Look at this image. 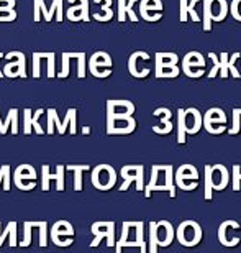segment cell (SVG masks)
<instances>
[{
  "label": "cell",
  "mask_w": 241,
  "mask_h": 253,
  "mask_svg": "<svg viewBox=\"0 0 241 253\" xmlns=\"http://www.w3.org/2000/svg\"><path fill=\"white\" fill-rule=\"evenodd\" d=\"M82 134L84 135H89L90 134V128L89 127H82Z\"/></svg>",
  "instance_id": "cell-55"
},
{
  "label": "cell",
  "mask_w": 241,
  "mask_h": 253,
  "mask_svg": "<svg viewBox=\"0 0 241 253\" xmlns=\"http://www.w3.org/2000/svg\"><path fill=\"white\" fill-rule=\"evenodd\" d=\"M38 229H40V247L45 248L48 245V224L45 220L38 222Z\"/></svg>",
  "instance_id": "cell-32"
},
{
  "label": "cell",
  "mask_w": 241,
  "mask_h": 253,
  "mask_svg": "<svg viewBox=\"0 0 241 253\" xmlns=\"http://www.w3.org/2000/svg\"><path fill=\"white\" fill-rule=\"evenodd\" d=\"M76 112H77L76 109H69V110H67V114H66V117H64V122L61 123V122H59V118H58V112H56L54 109H51V114H53V122L56 123V125H58V132H59V135H64V134H66V127H67V123H71V135H76V134H77Z\"/></svg>",
  "instance_id": "cell-15"
},
{
  "label": "cell",
  "mask_w": 241,
  "mask_h": 253,
  "mask_svg": "<svg viewBox=\"0 0 241 253\" xmlns=\"http://www.w3.org/2000/svg\"><path fill=\"white\" fill-rule=\"evenodd\" d=\"M138 2V0H128V5L125 7V14L128 15V18H130L131 21H138V15L133 12V5Z\"/></svg>",
  "instance_id": "cell-45"
},
{
  "label": "cell",
  "mask_w": 241,
  "mask_h": 253,
  "mask_svg": "<svg viewBox=\"0 0 241 253\" xmlns=\"http://www.w3.org/2000/svg\"><path fill=\"white\" fill-rule=\"evenodd\" d=\"M202 128V114L195 107L184 109V130L186 135H195Z\"/></svg>",
  "instance_id": "cell-12"
},
{
  "label": "cell",
  "mask_w": 241,
  "mask_h": 253,
  "mask_svg": "<svg viewBox=\"0 0 241 253\" xmlns=\"http://www.w3.org/2000/svg\"><path fill=\"white\" fill-rule=\"evenodd\" d=\"M34 21H40V0H34Z\"/></svg>",
  "instance_id": "cell-53"
},
{
  "label": "cell",
  "mask_w": 241,
  "mask_h": 253,
  "mask_svg": "<svg viewBox=\"0 0 241 253\" xmlns=\"http://www.w3.org/2000/svg\"><path fill=\"white\" fill-rule=\"evenodd\" d=\"M204 30L205 32L212 30V20L209 15V0H204Z\"/></svg>",
  "instance_id": "cell-38"
},
{
  "label": "cell",
  "mask_w": 241,
  "mask_h": 253,
  "mask_svg": "<svg viewBox=\"0 0 241 253\" xmlns=\"http://www.w3.org/2000/svg\"><path fill=\"white\" fill-rule=\"evenodd\" d=\"M25 114V127H23V134L25 135H30L32 134V110L30 109H25L23 110Z\"/></svg>",
  "instance_id": "cell-43"
},
{
  "label": "cell",
  "mask_w": 241,
  "mask_h": 253,
  "mask_svg": "<svg viewBox=\"0 0 241 253\" xmlns=\"http://www.w3.org/2000/svg\"><path fill=\"white\" fill-rule=\"evenodd\" d=\"M187 2L189 0H179V20L180 21H187L189 14H187Z\"/></svg>",
  "instance_id": "cell-44"
},
{
  "label": "cell",
  "mask_w": 241,
  "mask_h": 253,
  "mask_svg": "<svg viewBox=\"0 0 241 253\" xmlns=\"http://www.w3.org/2000/svg\"><path fill=\"white\" fill-rule=\"evenodd\" d=\"M40 54L33 53V78H40Z\"/></svg>",
  "instance_id": "cell-47"
},
{
  "label": "cell",
  "mask_w": 241,
  "mask_h": 253,
  "mask_svg": "<svg viewBox=\"0 0 241 253\" xmlns=\"http://www.w3.org/2000/svg\"><path fill=\"white\" fill-rule=\"evenodd\" d=\"M235 220H223L220 227H218V242L222 243L223 247H236L240 243V237H236L235 240H228L226 238V227L230 225V224H233Z\"/></svg>",
  "instance_id": "cell-23"
},
{
  "label": "cell",
  "mask_w": 241,
  "mask_h": 253,
  "mask_svg": "<svg viewBox=\"0 0 241 253\" xmlns=\"http://www.w3.org/2000/svg\"><path fill=\"white\" fill-rule=\"evenodd\" d=\"M186 181H199V171L193 165H182L174 169V184L180 191H184Z\"/></svg>",
  "instance_id": "cell-10"
},
{
  "label": "cell",
  "mask_w": 241,
  "mask_h": 253,
  "mask_svg": "<svg viewBox=\"0 0 241 253\" xmlns=\"http://www.w3.org/2000/svg\"><path fill=\"white\" fill-rule=\"evenodd\" d=\"M10 171V166L8 165H3L2 168H0V184H2V179H5V174Z\"/></svg>",
  "instance_id": "cell-54"
},
{
  "label": "cell",
  "mask_w": 241,
  "mask_h": 253,
  "mask_svg": "<svg viewBox=\"0 0 241 253\" xmlns=\"http://www.w3.org/2000/svg\"><path fill=\"white\" fill-rule=\"evenodd\" d=\"M179 76V66L162 61L161 58L156 56V78H177Z\"/></svg>",
  "instance_id": "cell-18"
},
{
  "label": "cell",
  "mask_w": 241,
  "mask_h": 253,
  "mask_svg": "<svg viewBox=\"0 0 241 253\" xmlns=\"http://www.w3.org/2000/svg\"><path fill=\"white\" fill-rule=\"evenodd\" d=\"M241 56V54L240 53H235L233 54V56H228V72H231V76H233V78H236V79H238L240 78V72H238V69H236V66H235V61H236V59H238Z\"/></svg>",
  "instance_id": "cell-33"
},
{
  "label": "cell",
  "mask_w": 241,
  "mask_h": 253,
  "mask_svg": "<svg viewBox=\"0 0 241 253\" xmlns=\"http://www.w3.org/2000/svg\"><path fill=\"white\" fill-rule=\"evenodd\" d=\"M162 171H164V186L169 191L171 197H176V184H174V166L172 165H162Z\"/></svg>",
  "instance_id": "cell-26"
},
{
  "label": "cell",
  "mask_w": 241,
  "mask_h": 253,
  "mask_svg": "<svg viewBox=\"0 0 241 253\" xmlns=\"http://www.w3.org/2000/svg\"><path fill=\"white\" fill-rule=\"evenodd\" d=\"M172 128H174V125H172L171 120H166V122H161V125H153V132L158 135H167L172 132Z\"/></svg>",
  "instance_id": "cell-31"
},
{
  "label": "cell",
  "mask_w": 241,
  "mask_h": 253,
  "mask_svg": "<svg viewBox=\"0 0 241 253\" xmlns=\"http://www.w3.org/2000/svg\"><path fill=\"white\" fill-rule=\"evenodd\" d=\"M98 67H112V58L110 54L103 53V51H98V53L92 54L90 58V63H89V69L90 72H94Z\"/></svg>",
  "instance_id": "cell-20"
},
{
  "label": "cell",
  "mask_w": 241,
  "mask_h": 253,
  "mask_svg": "<svg viewBox=\"0 0 241 253\" xmlns=\"http://www.w3.org/2000/svg\"><path fill=\"white\" fill-rule=\"evenodd\" d=\"M228 12H231V17L235 20L241 21V0H233L231 7H228Z\"/></svg>",
  "instance_id": "cell-35"
},
{
  "label": "cell",
  "mask_w": 241,
  "mask_h": 253,
  "mask_svg": "<svg viewBox=\"0 0 241 253\" xmlns=\"http://www.w3.org/2000/svg\"><path fill=\"white\" fill-rule=\"evenodd\" d=\"M209 58L213 61V67H212V71L209 72V78H210V79H213V78H217L218 71H220V59H218V56H217V54H215V53H210V54H209Z\"/></svg>",
  "instance_id": "cell-36"
},
{
  "label": "cell",
  "mask_w": 241,
  "mask_h": 253,
  "mask_svg": "<svg viewBox=\"0 0 241 253\" xmlns=\"http://www.w3.org/2000/svg\"><path fill=\"white\" fill-rule=\"evenodd\" d=\"M0 234H2V232H0ZM0 247H2V243H0Z\"/></svg>",
  "instance_id": "cell-57"
},
{
  "label": "cell",
  "mask_w": 241,
  "mask_h": 253,
  "mask_svg": "<svg viewBox=\"0 0 241 253\" xmlns=\"http://www.w3.org/2000/svg\"><path fill=\"white\" fill-rule=\"evenodd\" d=\"M64 171H66V168H64L63 165H59V166H56V173L51 174L49 166L43 165V168H41V173H43L41 187H43V191H49L51 179H56V181H58V184H56V191H63L64 189Z\"/></svg>",
  "instance_id": "cell-9"
},
{
  "label": "cell",
  "mask_w": 241,
  "mask_h": 253,
  "mask_svg": "<svg viewBox=\"0 0 241 253\" xmlns=\"http://www.w3.org/2000/svg\"><path fill=\"white\" fill-rule=\"evenodd\" d=\"M90 232L96 235V238L89 243L92 248L98 247V243H100L103 238H107V247L115 245V222H109L107 230H100V229H94V227H90Z\"/></svg>",
  "instance_id": "cell-13"
},
{
  "label": "cell",
  "mask_w": 241,
  "mask_h": 253,
  "mask_svg": "<svg viewBox=\"0 0 241 253\" xmlns=\"http://www.w3.org/2000/svg\"><path fill=\"white\" fill-rule=\"evenodd\" d=\"M48 78H54V53L48 54Z\"/></svg>",
  "instance_id": "cell-51"
},
{
  "label": "cell",
  "mask_w": 241,
  "mask_h": 253,
  "mask_svg": "<svg viewBox=\"0 0 241 253\" xmlns=\"http://www.w3.org/2000/svg\"><path fill=\"white\" fill-rule=\"evenodd\" d=\"M220 76L223 79L228 78V53L220 54Z\"/></svg>",
  "instance_id": "cell-39"
},
{
  "label": "cell",
  "mask_w": 241,
  "mask_h": 253,
  "mask_svg": "<svg viewBox=\"0 0 241 253\" xmlns=\"http://www.w3.org/2000/svg\"><path fill=\"white\" fill-rule=\"evenodd\" d=\"M20 179H30V181L36 179V171H34L32 165H20L18 168L15 169L14 181H20Z\"/></svg>",
  "instance_id": "cell-25"
},
{
  "label": "cell",
  "mask_w": 241,
  "mask_h": 253,
  "mask_svg": "<svg viewBox=\"0 0 241 253\" xmlns=\"http://www.w3.org/2000/svg\"><path fill=\"white\" fill-rule=\"evenodd\" d=\"M162 2L161 0H141L140 2V17L146 21H158L162 17Z\"/></svg>",
  "instance_id": "cell-8"
},
{
  "label": "cell",
  "mask_w": 241,
  "mask_h": 253,
  "mask_svg": "<svg viewBox=\"0 0 241 253\" xmlns=\"http://www.w3.org/2000/svg\"><path fill=\"white\" fill-rule=\"evenodd\" d=\"M23 227H25V237H23V242L18 243V245L20 247H30V243H32V229H33V225H32V222H25Z\"/></svg>",
  "instance_id": "cell-34"
},
{
  "label": "cell",
  "mask_w": 241,
  "mask_h": 253,
  "mask_svg": "<svg viewBox=\"0 0 241 253\" xmlns=\"http://www.w3.org/2000/svg\"><path fill=\"white\" fill-rule=\"evenodd\" d=\"M156 238L158 247H169L176 238V229L169 220L156 222Z\"/></svg>",
  "instance_id": "cell-11"
},
{
  "label": "cell",
  "mask_w": 241,
  "mask_h": 253,
  "mask_svg": "<svg viewBox=\"0 0 241 253\" xmlns=\"http://www.w3.org/2000/svg\"><path fill=\"white\" fill-rule=\"evenodd\" d=\"M14 7H15V0H0V14L14 10Z\"/></svg>",
  "instance_id": "cell-48"
},
{
  "label": "cell",
  "mask_w": 241,
  "mask_h": 253,
  "mask_svg": "<svg viewBox=\"0 0 241 253\" xmlns=\"http://www.w3.org/2000/svg\"><path fill=\"white\" fill-rule=\"evenodd\" d=\"M54 10L58 12V21H63V0H53V5H51V10H46L45 7V0H40V12L45 14V20L49 21L53 18Z\"/></svg>",
  "instance_id": "cell-22"
},
{
  "label": "cell",
  "mask_w": 241,
  "mask_h": 253,
  "mask_svg": "<svg viewBox=\"0 0 241 253\" xmlns=\"http://www.w3.org/2000/svg\"><path fill=\"white\" fill-rule=\"evenodd\" d=\"M10 123H14V125H12V134L16 135L18 134V110L16 109L8 110V115H7V118H5V122L3 123H2V120H0V134L5 135Z\"/></svg>",
  "instance_id": "cell-21"
},
{
  "label": "cell",
  "mask_w": 241,
  "mask_h": 253,
  "mask_svg": "<svg viewBox=\"0 0 241 253\" xmlns=\"http://www.w3.org/2000/svg\"><path fill=\"white\" fill-rule=\"evenodd\" d=\"M209 15L212 21H223L228 15L226 0H209Z\"/></svg>",
  "instance_id": "cell-16"
},
{
  "label": "cell",
  "mask_w": 241,
  "mask_h": 253,
  "mask_svg": "<svg viewBox=\"0 0 241 253\" xmlns=\"http://www.w3.org/2000/svg\"><path fill=\"white\" fill-rule=\"evenodd\" d=\"M158 58H161L162 61L171 63V64H177L179 63V56L176 53H156Z\"/></svg>",
  "instance_id": "cell-42"
},
{
  "label": "cell",
  "mask_w": 241,
  "mask_h": 253,
  "mask_svg": "<svg viewBox=\"0 0 241 253\" xmlns=\"http://www.w3.org/2000/svg\"><path fill=\"white\" fill-rule=\"evenodd\" d=\"M125 7H127V0H118V21H125V20H127Z\"/></svg>",
  "instance_id": "cell-49"
},
{
  "label": "cell",
  "mask_w": 241,
  "mask_h": 253,
  "mask_svg": "<svg viewBox=\"0 0 241 253\" xmlns=\"http://www.w3.org/2000/svg\"><path fill=\"white\" fill-rule=\"evenodd\" d=\"M148 61L149 59V54L145 53V51H136V53H133L130 59H128V71H130L131 76H135V78H146V76L151 72V69H140L138 67V61Z\"/></svg>",
  "instance_id": "cell-14"
},
{
  "label": "cell",
  "mask_w": 241,
  "mask_h": 253,
  "mask_svg": "<svg viewBox=\"0 0 241 253\" xmlns=\"http://www.w3.org/2000/svg\"><path fill=\"white\" fill-rule=\"evenodd\" d=\"M177 143H186V130H184V109L177 110Z\"/></svg>",
  "instance_id": "cell-28"
},
{
  "label": "cell",
  "mask_w": 241,
  "mask_h": 253,
  "mask_svg": "<svg viewBox=\"0 0 241 253\" xmlns=\"http://www.w3.org/2000/svg\"><path fill=\"white\" fill-rule=\"evenodd\" d=\"M67 171H74V191H82V171L90 169L89 165H67Z\"/></svg>",
  "instance_id": "cell-24"
},
{
  "label": "cell",
  "mask_w": 241,
  "mask_h": 253,
  "mask_svg": "<svg viewBox=\"0 0 241 253\" xmlns=\"http://www.w3.org/2000/svg\"><path fill=\"white\" fill-rule=\"evenodd\" d=\"M205 66L207 61L199 51H191L182 58V71L189 78H202L205 74Z\"/></svg>",
  "instance_id": "cell-6"
},
{
  "label": "cell",
  "mask_w": 241,
  "mask_h": 253,
  "mask_svg": "<svg viewBox=\"0 0 241 253\" xmlns=\"http://www.w3.org/2000/svg\"><path fill=\"white\" fill-rule=\"evenodd\" d=\"M240 183H241V166L233 165V168H231V189L240 191L241 189Z\"/></svg>",
  "instance_id": "cell-30"
},
{
  "label": "cell",
  "mask_w": 241,
  "mask_h": 253,
  "mask_svg": "<svg viewBox=\"0 0 241 253\" xmlns=\"http://www.w3.org/2000/svg\"><path fill=\"white\" fill-rule=\"evenodd\" d=\"M117 183V173L110 165H98L92 171V184L98 191H109Z\"/></svg>",
  "instance_id": "cell-4"
},
{
  "label": "cell",
  "mask_w": 241,
  "mask_h": 253,
  "mask_svg": "<svg viewBox=\"0 0 241 253\" xmlns=\"http://www.w3.org/2000/svg\"><path fill=\"white\" fill-rule=\"evenodd\" d=\"M51 240H53L54 245L58 247H69L74 243L72 240V235H74V227L72 225H66L64 230H61V220L54 222L53 229H51Z\"/></svg>",
  "instance_id": "cell-7"
},
{
  "label": "cell",
  "mask_w": 241,
  "mask_h": 253,
  "mask_svg": "<svg viewBox=\"0 0 241 253\" xmlns=\"http://www.w3.org/2000/svg\"><path fill=\"white\" fill-rule=\"evenodd\" d=\"M71 3L80 2V7H71L67 10V18L72 21L84 20L89 21V0H69Z\"/></svg>",
  "instance_id": "cell-17"
},
{
  "label": "cell",
  "mask_w": 241,
  "mask_h": 253,
  "mask_svg": "<svg viewBox=\"0 0 241 253\" xmlns=\"http://www.w3.org/2000/svg\"><path fill=\"white\" fill-rule=\"evenodd\" d=\"M230 183V171L223 165H205V199L212 201L213 191H223Z\"/></svg>",
  "instance_id": "cell-1"
},
{
  "label": "cell",
  "mask_w": 241,
  "mask_h": 253,
  "mask_svg": "<svg viewBox=\"0 0 241 253\" xmlns=\"http://www.w3.org/2000/svg\"><path fill=\"white\" fill-rule=\"evenodd\" d=\"M2 58H3V54L0 53V59H2ZM0 78H3V72H2V71H0Z\"/></svg>",
  "instance_id": "cell-56"
},
{
  "label": "cell",
  "mask_w": 241,
  "mask_h": 253,
  "mask_svg": "<svg viewBox=\"0 0 241 253\" xmlns=\"http://www.w3.org/2000/svg\"><path fill=\"white\" fill-rule=\"evenodd\" d=\"M43 112H45L43 109H38L36 112H34L33 117H32V127H34V132H36L38 135H43V134H45V132H43V128H41V125H40V122H38V118L41 117Z\"/></svg>",
  "instance_id": "cell-37"
},
{
  "label": "cell",
  "mask_w": 241,
  "mask_h": 253,
  "mask_svg": "<svg viewBox=\"0 0 241 253\" xmlns=\"http://www.w3.org/2000/svg\"><path fill=\"white\" fill-rule=\"evenodd\" d=\"M16 20V12L10 10V12H2L0 14V21H14Z\"/></svg>",
  "instance_id": "cell-50"
},
{
  "label": "cell",
  "mask_w": 241,
  "mask_h": 253,
  "mask_svg": "<svg viewBox=\"0 0 241 253\" xmlns=\"http://www.w3.org/2000/svg\"><path fill=\"white\" fill-rule=\"evenodd\" d=\"M77 59H79V72H77V76L82 79L85 78V53H77Z\"/></svg>",
  "instance_id": "cell-46"
},
{
  "label": "cell",
  "mask_w": 241,
  "mask_h": 253,
  "mask_svg": "<svg viewBox=\"0 0 241 253\" xmlns=\"http://www.w3.org/2000/svg\"><path fill=\"white\" fill-rule=\"evenodd\" d=\"M135 229H136V242L140 243V250L141 253H146L148 248H146V242H145V222H136L135 224Z\"/></svg>",
  "instance_id": "cell-27"
},
{
  "label": "cell",
  "mask_w": 241,
  "mask_h": 253,
  "mask_svg": "<svg viewBox=\"0 0 241 253\" xmlns=\"http://www.w3.org/2000/svg\"><path fill=\"white\" fill-rule=\"evenodd\" d=\"M202 127H205V130L210 135H220L223 132H226V115L222 109L218 107H212L202 115Z\"/></svg>",
  "instance_id": "cell-3"
},
{
  "label": "cell",
  "mask_w": 241,
  "mask_h": 253,
  "mask_svg": "<svg viewBox=\"0 0 241 253\" xmlns=\"http://www.w3.org/2000/svg\"><path fill=\"white\" fill-rule=\"evenodd\" d=\"M158 238H156V222H149V253H158Z\"/></svg>",
  "instance_id": "cell-29"
},
{
  "label": "cell",
  "mask_w": 241,
  "mask_h": 253,
  "mask_svg": "<svg viewBox=\"0 0 241 253\" xmlns=\"http://www.w3.org/2000/svg\"><path fill=\"white\" fill-rule=\"evenodd\" d=\"M107 109L112 110L113 114H125V115H133V112H135L133 102L125 101V99H120V101H107Z\"/></svg>",
  "instance_id": "cell-19"
},
{
  "label": "cell",
  "mask_w": 241,
  "mask_h": 253,
  "mask_svg": "<svg viewBox=\"0 0 241 253\" xmlns=\"http://www.w3.org/2000/svg\"><path fill=\"white\" fill-rule=\"evenodd\" d=\"M200 0H189L187 2V14L192 17V21H199V14L195 12V5L199 3Z\"/></svg>",
  "instance_id": "cell-41"
},
{
  "label": "cell",
  "mask_w": 241,
  "mask_h": 253,
  "mask_svg": "<svg viewBox=\"0 0 241 253\" xmlns=\"http://www.w3.org/2000/svg\"><path fill=\"white\" fill-rule=\"evenodd\" d=\"M154 117H161V122H166V120H171V110L167 109V107H159L153 112Z\"/></svg>",
  "instance_id": "cell-40"
},
{
  "label": "cell",
  "mask_w": 241,
  "mask_h": 253,
  "mask_svg": "<svg viewBox=\"0 0 241 253\" xmlns=\"http://www.w3.org/2000/svg\"><path fill=\"white\" fill-rule=\"evenodd\" d=\"M48 134L49 135L54 134V128H53V114H51V109L48 110Z\"/></svg>",
  "instance_id": "cell-52"
},
{
  "label": "cell",
  "mask_w": 241,
  "mask_h": 253,
  "mask_svg": "<svg viewBox=\"0 0 241 253\" xmlns=\"http://www.w3.org/2000/svg\"><path fill=\"white\" fill-rule=\"evenodd\" d=\"M202 227L195 220H184L176 229V238L182 247H195L202 240Z\"/></svg>",
  "instance_id": "cell-2"
},
{
  "label": "cell",
  "mask_w": 241,
  "mask_h": 253,
  "mask_svg": "<svg viewBox=\"0 0 241 253\" xmlns=\"http://www.w3.org/2000/svg\"><path fill=\"white\" fill-rule=\"evenodd\" d=\"M120 176L123 178V184L120 186V191H127L130 184L136 183V191L145 189V166L143 165H127L120 169Z\"/></svg>",
  "instance_id": "cell-5"
}]
</instances>
